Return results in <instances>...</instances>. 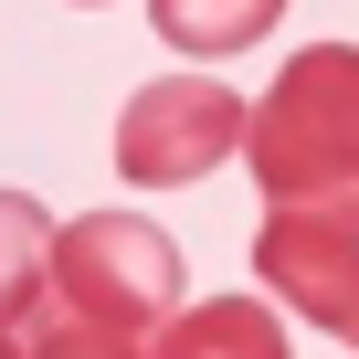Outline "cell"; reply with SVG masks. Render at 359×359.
<instances>
[{
    "instance_id": "cell-1",
    "label": "cell",
    "mask_w": 359,
    "mask_h": 359,
    "mask_svg": "<svg viewBox=\"0 0 359 359\" xmlns=\"http://www.w3.org/2000/svg\"><path fill=\"white\" fill-rule=\"evenodd\" d=\"M243 158L275 212L359 233V43H306L264 85V106H243Z\"/></svg>"
},
{
    "instance_id": "cell-2",
    "label": "cell",
    "mask_w": 359,
    "mask_h": 359,
    "mask_svg": "<svg viewBox=\"0 0 359 359\" xmlns=\"http://www.w3.org/2000/svg\"><path fill=\"white\" fill-rule=\"evenodd\" d=\"M53 306L148 338L180 306V243L137 212H74V222H53Z\"/></svg>"
},
{
    "instance_id": "cell-3",
    "label": "cell",
    "mask_w": 359,
    "mask_h": 359,
    "mask_svg": "<svg viewBox=\"0 0 359 359\" xmlns=\"http://www.w3.org/2000/svg\"><path fill=\"white\" fill-rule=\"evenodd\" d=\"M233 148H243V95L212 85V74H158V85H137L127 116H116V169L137 180V191L212 180Z\"/></svg>"
},
{
    "instance_id": "cell-4",
    "label": "cell",
    "mask_w": 359,
    "mask_h": 359,
    "mask_svg": "<svg viewBox=\"0 0 359 359\" xmlns=\"http://www.w3.org/2000/svg\"><path fill=\"white\" fill-rule=\"evenodd\" d=\"M254 275L285 317L327 327L359 348V233H327L317 212H275L264 201V233H254Z\"/></svg>"
},
{
    "instance_id": "cell-5",
    "label": "cell",
    "mask_w": 359,
    "mask_h": 359,
    "mask_svg": "<svg viewBox=\"0 0 359 359\" xmlns=\"http://www.w3.org/2000/svg\"><path fill=\"white\" fill-rule=\"evenodd\" d=\"M148 359H285V327L254 296H212V306H169Z\"/></svg>"
},
{
    "instance_id": "cell-6",
    "label": "cell",
    "mask_w": 359,
    "mask_h": 359,
    "mask_svg": "<svg viewBox=\"0 0 359 359\" xmlns=\"http://www.w3.org/2000/svg\"><path fill=\"white\" fill-rule=\"evenodd\" d=\"M53 306V212L32 191H0V327H32Z\"/></svg>"
},
{
    "instance_id": "cell-7",
    "label": "cell",
    "mask_w": 359,
    "mask_h": 359,
    "mask_svg": "<svg viewBox=\"0 0 359 359\" xmlns=\"http://www.w3.org/2000/svg\"><path fill=\"white\" fill-rule=\"evenodd\" d=\"M148 22H158L169 53L222 64V53H243V43H264V32L285 22V0H148Z\"/></svg>"
},
{
    "instance_id": "cell-8",
    "label": "cell",
    "mask_w": 359,
    "mask_h": 359,
    "mask_svg": "<svg viewBox=\"0 0 359 359\" xmlns=\"http://www.w3.org/2000/svg\"><path fill=\"white\" fill-rule=\"evenodd\" d=\"M22 359H148L137 327H106V317H74V306H43L22 327Z\"/></svg>"
},
{
    "instance_id": "cell-9",
    "label": "cell",
    "mask_w": 359,
    "mask_h": 359,
    "mask_svg": "<svg viewBox=\"0 0 359 359\" xmlns=\"http://www.w3.org/2000/svg\"><path fill=\"white\" fill-rule=\"evenodd\" d=\"M0 359H22V327H0Z\"/></svg>"
}]
</instances>
